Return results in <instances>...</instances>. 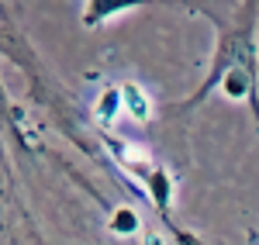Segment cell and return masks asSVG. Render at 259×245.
<instances>
[{"label": "cell", "instance_id": "cell-4", "mask_svg": "<svg viewBox=\"0 0 259 245\" xmlns=\"http://www.w3.org/2000/svg\"><path fill=\"white\" fill-rule=\"evenodd\" d=\"M111 231L114 235H135L139 231V214L132 207H118L114 218H111Z\"/></svg>", "mask_w": 259, "mask_h": 245}, {"label": "cell", "instance_id": "cell-1", "mask_svg": "<svg viewBox=\"0 0 259 245\" xmlns=\"http://www.w3.org/2000/svg\"><path fill=\"white\" fill-rule=\"evenodd\" d=\"M142 4H149V0H87V7H83V24H87V28H100L107 18H118V14L135 11Z\"/></svg>", "mask_w": 259, "mask_h": 245}, {"label": "cell", "instance_id": "cell-3", "mask_svg": "<svg viewBox=\"0 0 259 245\" xmlns=\"http://www.w3.org/2000/svg\"><path fill=\"white\" fill-rule=\"evenodd\" d=\"M118 114H121V90H118V86H111V90H104V93L97 97V121L100 124H111Z\"/></svg>", "mask_w": 259, "mask_h": 245}, {"label": "cell", "instance_id": "cell-2", "mask_svg": "<svg viewBox=\"0 0 259 245\" xmlns=\"http://www.w3.org/2000/svg\"><path fill=\"white\" fill-rule=\"evenodd\" d=\"M121 111L128 114V118H135V121H149L152 118V104L145 97V90H142L139 83H121Z\"/></svg>", "mask_w": 259, "mask_h": 245}]
</instances>
